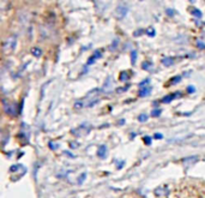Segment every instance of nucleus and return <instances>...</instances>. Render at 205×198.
<instances>
[{"instance_id":"obj_1","label":"nucleus","mask_w":205,"mask_h":198,"mask_svg":"<svg viewBox=\"0 0 205 198\" xmlns=\"http://www.w3.org/2000/svg\"><path fill=\"white\" fill-rule=\"evenodd\" d=\"M4 109L5 112L9 115H16L17 113V105L13 103V102H9V101H4Z\"/></svg>"},{"instance_id":"obj_2","label":"nucleus","mask_w":205,"mask_h":198,"mask_svg":"<svg viewBox=\"0 0 205 198\" xmlns=\"http://www.w3.org/2000/svg\"><path fill=\"white\" fill-rule=\"evenodd\" d=\"M127 12H128V6H126V5H124V4L119 5L118 7H117V15H118V17H120V18L125 17V16L127 15Z\"/></svg>"},{"instance_id":"obj_3","label":"nucleus","mask_w":205,"mask_h":198,"mask_svg":"<svg viewBox=\"0 0 205 198\" xmlns=\"http://www.w3.org/2000/svg\"><path fill=\"white\" fill-rule=\"evenodd\" d=\"M181 96V94H180V91H176L175 94H172V95H167V96H165L162 99V102L163 103H169V102H172L174 99H176V97H180Z\"/></svg>"},{"instance_id":"obj_4","label":"nucleus","mask_w":205,"mask_h":198,"mask_svg":"<svg viewBox=\"0 0 205 198\" xmlns=\"http://www.w3.org/2000/svg\"><path fill=\"white\" fill-rule=\"evenodd\" d=\"M198 160L197 156H189V157H186V159H183L182 160V163H183V166H191L192 163H194L196 161Z\"/></svg>"},{"instance_id":"obj_5","label":"nucleus","mask_w":205,"mask_h":198,"mask_svg":"<svg viewBox=\"0 0 205 198\" xmlns=\"http://www.w3.org/2000/svg\"><path fill=\"white\" fill-rule=\"evenodd\" d=\"M97 155L100 156V157L105 159V157H106V155H107V147H106V145H101V147L98 148Z\"/></svg>"},{"instance_id":"obj_6","label":"nucleus","mask_w":205,"mask_h":198,"mask_svg":"<svg viewBox=\"0 0 205 198\" xmlns=\"http://www.w3.org/2000/svg\"><path fill=\"white\" fill-rule=\"evenodd\" d=\"M162 64L165 66H172L174 64V59L172 57H167V58H163L162 59Z\"/></svg>"},{"instance_id":"obj_7","label":"nucleus","mask_w":205,"mask_h":198,"mask_svg":"<svg viewBox=\"0 0 205 198\" xmlns=\"http://www.w3.org/2000/svg\"><path fill=\"white\" fill-rule=\"evenodd\" d=\"M150 91H151V88H142L140 91H139V96L140 97H145L150 94Z\"/></svg>"},{"instance_id":"obj_8","label":"nucleus","mask_w":205,"mask_h":198,"mask_svg":"<svg viewBox=\"0 0 205 198\" xmlns=\"http://www.w3.org/2000/svg\"><path fill=\"white\" fill-rule=\"evenodd\" d=\"M168 191L167 190H163V187H158L156 191H155V195L156 196H163V195H167Z\"/></svg>"},{"instance_id":"obj_9","label":"nucleus","mask_w":205,"mask_h":198,"mask_svg":"<svg viewBox=\"0 0 205 198\" xmlns=\"http://www.w3.org/2000/svg\"><path fill=\"white\" fill-rule=\"evenodd\" d=\"M191 15L194 16V17L200 18V17H202V12H200L199 10H197V9H192V10H191Z\"/></svg>"},{"instance_id":"obj_10","label":"nucleus","mask_w":205,"mask_h":198,"mask_svg":"<svg viewBox=\"0 0 205 198\" xmlns=\"http://www.w3.org/2000/svg\"><path fill=\"white\" fill-rule=\"evenodd\" d=\"M161 109H154V111H152V113H151V115H152V117H160V115H161Z\"/></svg>"},{"instance_id":"obj_11","label":"nucleus","mask_w":205,"mask_h":198,"mask_svg":"<svg viewBox=\"0 0 205 198\" xmlns=\"http://www.w3.org/2000/svg\"><path fill=\"white\" fill-rule=\"evenodd\" d=\"M138 120H139L140 122L146 121V120H148V115H146V114H140L139 117H138Z\"/></svg>"},{"instance_id":"obj_12","label":"nucleus","mask_w":205,"mask_h":198,"mask_svg":"<svg viewBox=\"0 0 205 198\" xmlns=\"http://www.w3.org/2000/svg\"><path fill=\"white\" fill-rule=\"evenodd\" d=\"M136 59H137V52L133 51L131 53V61H132V64H136Z\"/></svg>"},{"instance_id":"obj_13","label":"nucleus","mask_w":205,"mask_h":198,"mask_svg":"<svg viewBox=\"0 0 205 198\" xmlns=\"http://www.w3.org/2000/svg\"><path fill=\"white\" fill-rule=\"evenodd\" d=\"M197 46L199 47L200 49H205V45H204V42H202L200 40H198V41H197Z\"/></svg>"},{"instance_id":"obj_14","label":"nucleus","mask_w":205,"mask_h":198,"mask_svg":"<svg viewBox=\"0 0 205 198\" xmlns=\"http://www.w3.org/2000/svg\"><path fill=\"white\" fill-rule=\"evenodd\" d=\"M120 79H121V80H127V79H128V74H127L126 72H122L121 76H120Z\"/></svg>"},{"instance_id":"obj_15","label":"nucleus","mask_w":205,"mask_h":198,"mask_svg":"<svg viewBox=\"0 0 205 198\" xmlns=\"http://www.w3.org/2000/svg\"><path fill=\"white\" fill-rule=\"evenodd\" d=\"M143 139H144V143H145L146 145H150V144H151V138L148 137V136H145V137L143 138Z\"/></svg>"},{"instance_id":"obj_16","label":"nucleus","mask_w":205,"mask_h":198,"mask_svg":"<svg viewBox=\"0 0 205 198\" xmlns=\"http://www.w3.org/2000/svg\"><path fill=\"white\" fill-rule=\"evenodd\" d=\"M150 67H151V63H144L143 64V69L144 70H149Z\"/></svg>"},{"instance_id":"obj_17","label":"nucleus","mask_w":205,"mask_h":198,"mask_svg":"<svg viewBox=\"0 0 205 198\" xmlns=\"http://www.w3.org/2000/svg\"><path fill=\"white\" fill-rule=\"evenodd\" d=\"M180 79H181V77H180V76H176V77L172 78V80H170V82H172V84H175V82H179Z\"/></svg>"},{"instance_id":"obj_18","label":"nucleus","mask_w":205,"mask_h":198,"mask_svg":"<svg viewBox=\"0 0 205 198\" xmlns=\"http://www.w3.org/2000/svg\"><path fill=\"white\" fill-rule=\"evenodd\" d=\"M146 32H148V34H150V36H155V30H154V28L148 29V30H146Z\"/></svg>"},{"instance_id":"obj_19","label":"nucleus","mask_w":205,"mask_h":198,"mask_svg":"<svg viewBox=\"0 0 205 198\" xmlns=\"http://www.w3.org/2000/svg\"><path fill=\"white\" fill-rule=\"evenodd\" d=\"M149 82H150L149 79H145V80H143V82H142V83L139 84V86H140V88H143V86H145V85H146L148 83H149Z\"/></svg>"},{"instance_id":"obj_20","label":"nucleus","mask_w":205,"mask_h":198,"mask_svg":"<svg viewBox=\"0 0 205 198\" xmlns=\"http://www.w3.org/2000/svg\"><path fill=\"white\" fill-rule=\"evenodd\" d=\"M154 137H155L156 139H162V138H163V134H162V133H155Z\"/></svg>"},{"instance_id":"obj_21","label":"nucleus","mask_w":205,"mask_h":198,"mask_svg":"<svg viewBox=\"0 0 205 198\" xmlns=\"http://www.w3.org/2000/svg\"><path fill=\"white\" fill-rule=\"evenodd\" d=\"M187 91L191 93V94L194 93V88H193V86H188V88H187Z\"/></svg>"},{"instance_id":"obj_22","label":"nucleus","mask_w":205,"mask_h":198,"mask_svg":"<svg viewBox=\"0 0 205 198\" xmlns=\"http://www.w3.org/2000/svg\"><path fill=\"white\" fill-rule=\"evenodd\" d=\"M167 13H169V15H170V16H173V15H174V11L169 9V10H167Z\"/></svg>"},{"instance_id":"obj_23","label":"nucleus","mask_w":205,"mask_h":198,"mask_svg":"<svg viewBox=\"0 0 205 198\" xmlns=\"http://www.w3.org/2000/svg\"><path fill=\"white\" fill-rule=\"evenodd\" d=\"M204 36H205V32H204Z\"/></svg>"}]
</instances>
